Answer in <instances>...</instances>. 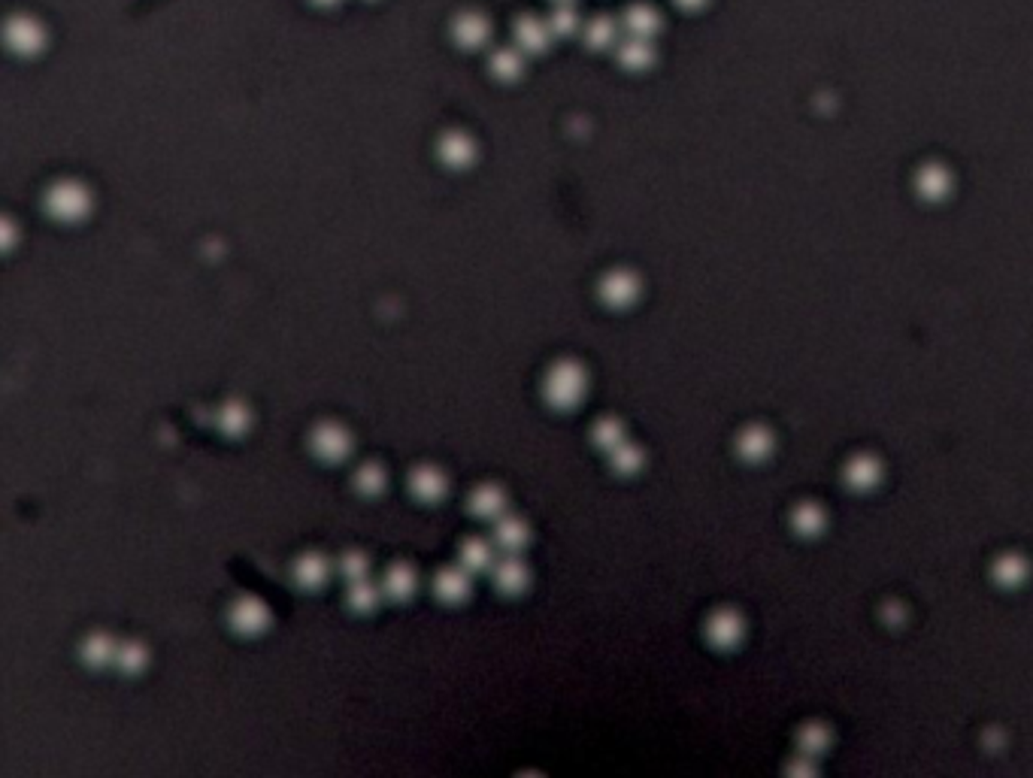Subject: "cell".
<instances>
[{"instance_id":"6da1fadb","label":"cell","mask_w":1033,"mask_h":778,"mask_svg":"<svg viewBox=\"0 0 1033 778\" xmlns=\"http://www.w3.org/2000/svg\"><path fill=\"white\" fill-rule=\"evenodd\" d=\"M546 394L555 406H570V403L579 400L582 394V370L576 367L573 361H561L555 363L549 372V382H546Z\"/></svg>"},{"instance_id":"7a4b0ae2","label":"cell","mask_w":1033,"mask_h":778,"mask_svg":"<svg viewBox=\"0 0 1033 778\" xmlns=\"http://www.w3.org/2000/svg\"><path fill=\"white\" fill-rule=\"evenodd\" d=\"M313 449L315 455L324 460H343L349 451H352V436L340 424H322L319 431L313 433Z\"/></svg>"},{"instance_id":"3957f363","label":"cell","mask_w":1033,"mask_h":778,"mask_svg":"<svg viewBox=\"0 0 1033 778\" xmlns=\"http://www.w3.org/2000/svg\"><path fill=\"white\" fill-rule=\"evenodd\" d=\"M230 621L240 633H261L270 621V612L267 606L255 597H243L234 603V609H230Z\"/></svg>"},{"instance_id":"277c9868","label":"cell","mask_w":1033,"mask_h":778,"mask_svg":"<svg viewBox=\"0 0 1033 778\" xmlns=\"http://www.w3.org/2000/svg\"><path fill=\"white\" fill-rule=\"evenodd\" d=\"M49 209L61 218H79L85 209H89V197L79 185H61L55 188L49 197Z\"/></svg>"},{"instance_id":"5b68a950","label":"cell","mask_w":1033,"mask_h":778,"mask_svg":"<svg viewBox=\"0 0 1033 778\" xmlns=\"http://www.w3.org/2000/svg\"><path fill=\"white\" fill-rule=\"evenodd\" d=\"M436 594L449 603L464 600L467 594H470V569L467 567H446L440 576H436Z\"/></svg>"},{"instance_id":"8992f818","label":"cell","mask_w":1033,"mask_h":778,"mask_svg":"<svg viewBox=\"0 0 1033 778\" xmlns=\"http://www.w3.org/2000/svg\"><path fill=\"white\" fill-rule=\"evenodd\" d=\"M412 491L421 497V500H436L446 494V475H443L436 466H418L416 473H412Z\"/></svg>"},{"instance_id":"52a82bcc","label":"cell","mask_w":1033,"mask_h":778,"mask_svg":"<svg viewBox=\"0 0 1033 778\" xmlns=\"http://www.w3.org/2000/svg\"><path fill=\"white\" fill-rule=\"evenodd\" d=\"M495 576H497V585L504 587V591H521V587L528 585V567H524L512 551L497 563Z\"/></svg>"},{"instance_id":"ba28073f","label":"cell","mask_w":1033,"mask_h":778,"mask_svg":"<svg viewBox=\"0 0 1033 778\" xmlns=\"http://www.w3.org/2000/svg\"><path fill=\"white\" fill-rule=\"evenodd\" d=\"M495 536H497V543L504 545L506 551L515 554L524 543H528V527H524L521 518H512V515L506 518V515H504V518L497 521V534Z\"/></svg>"},{"instance_id":"9c48e42d","label":"cell","mask_w":1033,"mask_h":778,"mask_svg":"<svg viewBox=\"0 0 1033 778\" xmlns=\"http://www.w3.org/2000/svg\"><path fill=\"white\" fill-rule=\"evenodd\" d=\"M294 573H297V582L304 587H315L328 578V560L322 554H304L297 560V567H294Z\"/></svg>"},{"instance_id":"30bf717a","label":"cell","mask_w":1033,"mask_h":778,"mask_svg":"<svg viewBox=\"0 0 1033 778\" xmlns=\"http://www.w3.org/2000/svg\"><path fill=\"white\" fill-rule=\"evenodd\" d=\"M385 591L392 594L394 600H403L416 591V569L407 567V563H397V567L388 569L385 576Z\"/></svg>"},{"instance_id":"8fae6325","label":"cell","mask_w":1033,"mask_h":778,"mask_svg":"<svg viewBox=\"0 0 1033 778\" xmlns=\"http://www.w3.org/2000/svg\"><path fill=\"white\" fill-rule=\"evenodd\" d=\"M473 509L485 515V518H497V515H504V509H506L504 491L495 488V485H482L473 497Z\"/></svg>"},{"instance_id":"7c38bea8","label":"cell","mask_w":1033,"mask_h":778,"mask_svg":"<svg viewBox=\"0 0 1033 778\" xmlns=\"http://www.w3.org/2000/svg\"><path fill=\"white\" fill-rule=\"evenodd\" d=\"M461 563H464L467 569H485L495 563V551H491V545L485 543V539H470V543L461 549Z\"/></svg>"},{"instance_id":"4fadbf2b","label":"cell","mask_w":1033,"mask_h":778,"mask_svg":"<svg viewBox=\"0 0 1033 778\" xmlns=\"http://www.w3.org/2000/svg\"><path fill=\"white\" fill-rule=\"evenodd\" d=\"M118 654V645L109 637H91L89 645H85V657H89L91 663H107V661H116Z\"/></svg>"},{"instance_id":"5bb4252c","label":"cell","mask_w":1033,"mask_h":778,"mask_svg":"<svg viewBox=\"0 0 1033 778\" xmlns=\"http://www.w3.org/2000/svg\"><path fill=\"white\" fill-rule=\"evenodd\" d=\"M219 422L228 433H240V431H245V424H249V409H245L243 403H230V406L221 409Z\"/></svg>"},{"instance_id":"9a60e30c","label":"cell","mask_w":1033,"mask_h":778,"mask_svg":"<svg viewBox=\"0 0 1033 778\" xmlns=\"http://www.w3.org/2000/svg\"><path fill=\"white\" fill-rule=\"evenodd\" d=\"M355 609H373L379 603V591L373 587L367 578H355L352 582V594H349Z\"/></svg>"},{"instance_id":"2e32d148","label":"cell","mask_w":1033,"mask_h":778,"mask_svg":"<svg viewBox=\"0 0 1033 778\" xmlns=\"http://www.w3.org/2000/svg\"><path fill=\"white\" fill-rule=\"evenodd\" d=\"M385 485V473L379 464H364L361 473H357V488L367 491V494H379Z\"/></svg>"},{"instance_id":"e0dca14e","label":"cell","mask_w":1033,"mask_h":778,"mask_svg":"<svg viewBox=\"0 0 1033 778\" xmlns=\"http://www.w3.org/2000/svg\"><path fill=\"white\" fill-rule=\"evenodd\" d=\"M116 661L122 663L125 670H137V666L146 661V654H142L140 645H122V648H118V654H116Z\"/></svg>"},{"instance_id":"ac0fdd59","label":"cell","mask_w":1033,"mask_h":778,"mask_svg":"<svg viewBox=\"0 0 1033 778\" xmlns=\"http://www.w3.org/2000/svg\"><path fill=\"white\" fill-rule=\"evenodd\" d=\"M343 573L352 578H364V573H367V560H364V554H346V560H343Z\"/></svg>"}]
</instances>
